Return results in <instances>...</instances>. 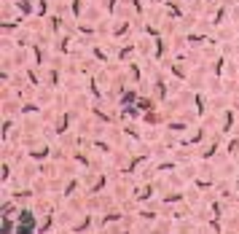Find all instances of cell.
Listing matches in <instances>:
<instances>
[{"instance_id":"1","label":"cell","mask_w":239,"mask_h":234,"mask_svg":"<svg viewBox=\"0 0 239 234\" xmlns=\"http://www.w3.org/2000/svg\"><path fill=\"white\" fill-rule=\"evenodd\" d=\"M22 223H27V226H30V223H32V215H30V213H22Z\"/></svg>"}]
</instances>
